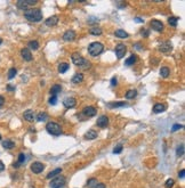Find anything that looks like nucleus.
<instances>
[{
    "mask_svg": "<svg viewBox=\"0 0 185 188\" xmlns=\"http://www.w3.org/2000/svg\"><path fill=\"white\" fill-rule=\"evenodd\" d=\"M71 59H72V62H73L74 65L79 66V67L82 69V70H88V69L92 67L90 62H89L88 59H86L85 57H82L79 53H74V54H72Z\"/></svg>",
    "mask_w": 185,
    "mask_h": 188,
    "instance_id": "nucleus-1",
    "label": "nucleus"
},
{
    "mask_svg": "<svg viewBox=\"0 0 185 188\" xmlns=\"http://www.w3.org/2000/svg\"><path fill=\"white\" fill-rule=\"evenodd\" d=\"M69 67H70V65L68 63H61L58 65V72L60 73H65L69 70Z\"/></svg>",
    "mask_w": 185,
    "mask_h": 188,
    "instance_id": "nucleus-31",
    "label": "nucleus"
},
{
    "mask_svg": "<svg viewBox=\"0 0 185 188\" xmlns=\"http://www.w3.org/2000/svg\"><path fill=\"white\" fill-rule=\"evenodd\" d=\"M121 151H122V146H121V145H118V146L113 149V153H114V154H119V153H121Z\"/></svg>",
    "mask_w": 185,
    "mask_h": 188,
    "instance_id": "nucleus-41",
    "label": "nucleus"
},
{
    "mask_svg": "<svg viewBox=\"0 0 185 188\" xmlns=\"http://www.w3.org/2000/svg\"><path fill=\"white\" fill-rule=\"evenodd\" d=\"M134 21H135L136 23H144V19L141 18V17H136V18H134Z\"/></svg>",
    "mask_w": 185,
    "mask_h": 188,
    "instance_id": "nucleus-48",
    "label": "nucleus"
},
{
    "mask_svg": "<svg viewBox=\"0 0 185 188\" xmlns=\"http://www.w3.org/2000/svg\"><path fill=\"white\" fill-rule=\"evenodd\" d=\"M3 170H5V164L2 161H0V172H2Z\"/></svg>",
    "mask_w": 185,
    "mask_h": 188,
    "instance_id": "nucleus-50",
    "label": "nucleus"
},
{
    "mask_svg": "<svg viewBox=\"0 0 185 188\" xmlns=\"http://www.w3.org/2000/svg\"><path fill=\"white\" fill-rule=\"evenodd\" d=\"M21 55H22V58L24 61H26V62L32 61V53H31V50L29 48H23L21 50Z\"/></svg>",
    "mask_w": 185,
    "mask_h": 188,
    "instance_id": "nucleus-12",
    "label": "nucleus"
},
{
    "mask_svg": "<svg viewBox=\"0 0 185 188\" xmlns=\"http://www.w3.org/2000/svg\"><path fill=\"white\" fill-rule=\"evenodd\" d=\"M7 90H8V91H14V90H15V87L8 85V86H7Z\"/></svg>",
    "mask_w": 185,
    "mask_h": 188,
    "instance_id": "nucleus-49",
    "label": "nucleus"
},
{
    "mask_svg": "<svg viewBox=\"0 0 185 188\" xmlns=\"http://www.w3.org/2000/svg\"><path fill=\"white\" fill-rule=\"evenodd\" d=\"M65 181H66V179H65L64 176H57V177H55L54 179H52V181H50V187L52 188L64 187Z\"/></svg>",
    "mask_w": 185,
    "mask_h": 188,
    "instance_id": "nucleus-5",
    "label": "nucleus"
},
{
    "mask_svg": "<svg viewBox=\"0 0 185 188\" xmlns=\"http://www.w3.org/2000/svg\"><path fill=\"white\" fill-rule=\"evenodd\" d=\"M36 119H37L38 122H45V121H47V119H48V114H47L46 112H40V113L37 114Z\"/></svg>",
    "mask_w": 185,
    "mask_h": 188,
    "instance_id": "nucleus-19",
    "label": "nucleus"
},
{
    "mask_svg": "<svg viewBox=\"0 0 185 188\" xmlns=\"http://www.w3.org/2000/svg\"><path fill=\"white\" fill-rule=\"evenodd\" d=\"M184 173H185L184 169H183V170H181V171L178 172V178H181V179H184V176H185Z\"/></svg>",
    "mask_w": 185,
    "mask_h": 188,
    "instance_id": "nucleus-44",
    "label": "nucleus"
},
{
    "mask_svg": "<svg viewBox=\"0 0 185 188\" xmlns=\"http://www.w3.org/2000/svg\"><path fill=\"white\" fill-rule=\"evenodd\" d=\"M94 188H105V185L102 184V183H97V184L94 186Z\"/></svg>",
    "mask_w": 185,
    "mask_h": 188,
    "instance_id": "nucleus-45",
    "label": "nucleus"
},
{
    "mask_svg": "<svg viewBox=\"0 0 185 188\" xmlns=\"http://www.w3.org/2000/svg\"><path fill=\"white\" fill-rule=\"evenodd\" d=\"M23 117L25 121L27 122H33V120L36 119V115H34V112L32 109H26L24 113H23Z\"/></svg>",
    "mask_w": 185,
    "mask_h": 188,
    "instance_id": "nucleus-13",
    "label": "nucleus"
},
{
    "mask_svg": "<svg viewBox=\"0 0 185 188\" xmlns=\"http://www.w3.org/2000/svg\"><path fill=\"white\" fill-rule=\"evenodd\" d=\"M24 17L33 23H38L42 19V11L39 8H32L24 11Z\"/></svg>",
    "mask_w": 185,
    "mask_h": 188,
    "instance_id": "nucleus-2",
    "label": "nucleus"
},
{
    "mask_svg": "<svg viewBox=\"0 0 185 188\" xmlns=\"http://www.w3.org/2000/svg\"><path fill=\"white\" fill-rule=\"evenodd\" d=\"M1 43H2V39H0V45H1Z\"/></svg>",
    "mask_w": 185,
    "mask_h": 188,
    "instance_id": "nucleus-53",
    "label": "nucleus"
},
{
    "mask_svg": "<svg viewBox=\"0 0 185 188\" xmlns=\"http://www.w3.org/2000/svg\"><path fill=\"white\" fill-rule=\"evenodd\" d=\"M46 130H47L48 133H50V135H53V136H60V135L62 133V128H61V125H60L58 123H56V122H53V121H50V122L47 123Z\"/></svg>",
    "mask_w": 185,
    "mask_h": 188,
    "instance_id": "nucleus-4",
    "label": "nucleus"
},
{
    "mask_svg": "<svg viewBox=\"0 0 185 188\" xmlns=\"http://www.w3.org/2000/svg\"><path fill=\"white\" fill-rule=\"evenodd\" d=\"M136 61H137V57H136L135 55H131L130 57H128V58L126 59L125 64H126V66H131L133 64H135V63H136Z\"/></svg>",
    "mask_w": 185,
    "mask_h": 188,
    "instance_id": "nucleus-27",
    "label": "nucleus"
},
{
    "mask_svg": "<svg viewBox=\"0 0 185 188\" xmlns=\"http://www.w3.org/2000/svg\"><path fill=\"white\" fill-rule=\"evenodd\" d=\"M27 6H33V5H37L38 3V0H25Z\"/></svg>",
    "mask_w": 185,
    "mask_h": 188,
    "instance_id": "nucleus-42",
    "label": "nucleus"
},
{
    "mask_svg": "<svg viewBox=\"0 0 185 188\" xmlns=\"http://www.w3.org/2000/svg\"><path fill=\"white\" fill-rule=\"evenodd\" d=\"M165 111H166V105H165V104L159 103V104H156V105L153 106V112H154L156 114L162 113V112H165Z\"/></svg>",
    "mask_w": 185,
    "mask_h": 188,
    "instance_id": "nucleus-17",
    "label": "nucleus"
},
{
    "mask_svg": "<svg viewBox=\"0 0 185 188\" xmlns=\"http://www.w3.org/2000/svg\"><path fill=\"white\" fill-rule=\"evenodd\" d=\"M27 46H29V49L31 50H37V49H39V42L37 41V40H32V41H30L29 43H27Z\"/></svg>",
    "mask_w": 185,
    "mask_h": 188,
    "instance_id": "nucleus-30",
    "label": "nucleus"
},
{
    "mask_svg": "<svg viewBox=\"0 0 185 188\" xmlns=\"http://www.w3.org/2000/svg\"><path fill=\"white\" fill-rule=\"evenodd\" d=\"M150 26L152 27V30L157 31V32H162L164 29H165V25L161 21H158V19H152L150 22Z\"/></svg>",
    "mask_w": 185,
    "mask_h": 188,
    "instance_id": "nucleus-6",
    "label": "nucleus"
},
{
    "mask_svg": "<svg viewBox=\"0 0 185 188\" xmlns=\"http://www.w3.org/2000/svg\"><path fill=\"white\" fill-rule=\"evenodd\" d=\"M61 172H62V169H61V168H57V169H55V170L50 171V172L47 175V179H52V178H55V177H57V176H58Z\"/></svg>",
    "mask_w": 185,
    "mask_h": 188,
    "instance_id": "nucleus-25",
    "label": "nucleus"
},
{
    "mask_svg": "<svg viewBox=\"0 0 185 188\" xmlns=\"http://www.w3.org/2000/svg\"><path fill=\"white\" fill-rule=\"evenodd\" d=\"M56 103H57V96H52L49 98V104L50 105H56Z\"/></svg>",
    "mask_w": 185,
    "mask_h": 188,
    "instance_id": "nucleus-40",
    "label": "nucleus"
},
{
    "mask_svg": "<svg viewBox=\"0 0 185 188\" xmlns=\"http://www.w3.org/2000/svg\"><path fill=\"white\" fill-rule=\"evenodd\" d=\"M117 85H118V79H117L115 77H113V78L111 79V86L114 87V86H117Z\"/></svg>",
    "mask_w": 185,
    "mask_h": 188,
    "instance_id": "nucleus-43",
    "label": "nucleus"
},
{
    "mask_svg": "<svg viewBox=\"0 0 185 188\" xmlns=\"http://www.w3.org/2000/svg\"><path fill=\"white\" fill-rule=\"evenodd\" d=\"M82 113H84L87 117H92V116H95V115H96L97 111H96V108H95V107H92V106H87V107H85V108H84Z\"/></svg>",
    "mask_w": 185,
    "mask_h": 188,
    "instance_id": "nucleus-14",
    "label": "nucleus"
},
{
    "mask_svg": "<svg viewBox=\"0 0 185 188\" xmlns=\"http://www.w3.org/2000/svg\"><path fill=\"white\" fill-rule=\"evenodd\" d=\"M97 184V180L95 179V178H92V179H90L89 181H88V184H87V186H88V188H92L95 185Z\"/></svg>",
    "mask_w": 185,
    "mask_h": 188,
    "instance_id": "nucleus-37",
    "label": "nucleus"
},
{
    "mask_svg": "<svg viewBox=\"0 0 185 188\" xmlns=\"http://www.w3.org/2000/svg\"><path fill=\"white\" fill-rule=\"evenodd\" d=\"M177 22H178V17H176V16H172V17L168 18V23L173 27H176L177 26Z\"/></svg>",
    "mask_w": 185,
    "mask_h": 188,
    "instance_id": "nucleus-32",
    "label": "nucleus"
},
{
    "mask_svg": "<svg viewBox=\"0 0 185 188\" xmlns=\"http://www.w3.org/2000/svg\"><path fill=\"white\" fill-rule=\"evenodd\" d=\"M126 51H127V47H126V45H123V43H119V45L115 47V55H117V58H118V59H121V58L125 56Z\"/></svg>",
    "mask_w": 185,
    "mask_h": 188,
    "instance_id": "nucleus-8",
    "label": "nucleus"
},
{
    "mask_svg": "<svg viewBox=\"0 0 185 188\" xmlns=\"http://www.w3.org/2000/svg\"><path fill=\"white\" fill-rule=\"evenodd\" d=\"M114 34H115L117 38H120V39H127V38L129 37V34H128L125 30H121V29L117 30V31L114 32Z\"/></svg>",
    "mask_w": 185,
    "mask_h": 188,
    "instance_id": "nucleus-18",
    "label": "nucleus"
},
{
    "mask_svg": "<svg viewBox=\"0 0 185 188\" xmlns=\"http://www.w3.org/2000/svg\"><path fill=\"white\" fill-rule=\"evenodd\" d=\"M62 91V87L60 86V85H54L52 88H50V90H49V93L52 96H56L57 94H60Z\"/></svg>",
    "mask_w": 185,
    "mask_h": 188,
    "instance_id": "nucleus-21",
    "label": "nucleus"
},
{
    "mask_svg": "<svg viewBox=\"0 0 185 188\" xmlns=\"http://www.w3.org/2000/svg\"><path fill=\"white\" fill-rule=\"evenodd\" d=\"M96 124H97V127H99V128H106L107 124H109V117H107L106 115H101V116L97 119Z\"/></svg>",
    "mask_w": 185,
    "mask_h": 188,
    "instance_id": "nucleus-11",
    "label": "nucleus"
},
{
    "mask_svg": "<svg viewBox=\"0 0 185 188\" xmlns=\"http://www.w3.org/2000/svg\"><path fill=\"white\" fill-rule=\"evenodd\" d=\"M136 96H137V90H135V89L128 90V91L126 93V95H125V97H126L127 99H134Z\"/></svg>",
    "mask_w": 185,
    "mask_h": 188,
    "instance_id": "nucleus-28",
    "label": "nucleus"
},
{
    "mask_svg": "<svg viewBox=\"0 0 185 188\" xmlns=\"http://www.w3.org/2000/svg\"><path fill=\"white\" fill-rule=\"evenodd\" d=\"M3 103H5V98H3L2 96H0V106H2Z\"/></svg>",
    "mask_w": 185,
    "mask_h": 188,
    "instance_id": "nucleus-51",
    "label": "nucleus"
},
{
    "mask_svg": "<svg viewBox=\"0 0 185 188\" xmlns=\"http://www.w3.org/2000/svg\"><path fill=\"white\" fill-rule=\"evenodd\" d=\"M19 165H21V164H19L18 162H15V163L13 164V167H14V168H19Z\"/></svg>",
    "mask_w": 185,
    "mask_h": 188,
    "instance_id": "nucleus-52",
    "label": "nucleus"
},
{
    "mask_svg": "<svg viewBox=\"0 0 185 188\" xmlns=\"http://www.w3.org/2000/svg\"><path fill=\"white\" fill-rule=\"evenodd\" d=\"M24 161H25V154L24 153H21V154H18V163L19 164H22V163H24Z\"/></svg>",
    "mask_w": 185,
    "mask_h": 188,
    "instance_id": "nucleus-36",
    "label": "nucleus"
},
{
    "mask_svg": "<svg viewBox=\"0 0 185 188\" xmlns=\"http://www.w3.org/2000/svg\"><path fill=\"white\" fill-rule=\"evenodd\" d=\"M84 81V74L82 73H77L73 78H72V82L74 83V85H78V83H80V82H82Z\"/></svg>",
    "mask_w": 185,
    "mask_h": 188,
    "instance_id": "nucleus-24",
    "label": "nucleus"
},
{
    "mask_svg": "<svg viewBox=\"0 0 185 188\" xmlns=\"http://www.w3.org/2000/svg\"><path fill=\"white\" fill-rule=\"evenodd\" d=\"M169 74H170V70H169L167 66H164V67L160 69V75H161L162 78H168Z\"/></svg>",
    "mask_w": 185,
    "mask_h": 188,
    "instance_id": "nucleus-29",
    "label": "nucleus"
},
{
    "mask_svg": "<svg viewBox=\"0 0 185 188\" xmlns=\"http://www.w3.org/2000/svg\"><path fill=\"white\" fill-rule=\"evenodd\" d=\"M97 136H98V135H97V132H96L95 130H89V131H87V132L85 133V138H86V139H88V140H92V139H95Z\"/></svg>",
    "mask_w": 185,
    "mask_h": 188,
    "instance_id": "nucleus-26",
    "label": "nucleus"
},
{
    "mask_svg": "<svg viewBox=\"0 0 185 188\" xmlns=\"http://www.w3.org/2000/svg\"><path fill=\"white\" fill-rule=\"evenodd\" d=\"M89 33H90L92 35L97 37V35H101V34L103 33V31H102V29L98 27V26H92V27H90V30H89Z\"/></svg>",
    "mask_w": 185,
    "mask_h": 188,
    "instance_id": "nucleus-23",
    "label": "nucleus"
},
{
    "mask_svg": "<svg viewBox=\"0 0 185 188\" xmlns=\"http://www.w3.org/2000/svg\"><path fill=\"white\" fill-rule=\"evenodd\" d=\"M92 19H88V23H98V18H95V17H90Z\"/></svg>",
    "mask_w": 185,
    "mask_h": 188,
    "instance_id": "nucleus-47",
    "label": "nucleus"
},
{
    "mask_svg": "<svg viewBox=\"0 0 185 188\" xmlns=\"http://www.w3.org/2000/svg\"><path fill=\"white\" fill-rule=\"evenodd\" d=\"M104 50V46L102 42H92L89 46H88V54L92 56V57H96L98 55H101Z\"/></svg>",
    "mask_w": 185,
    "mask_h": 188,
    "instance_id": "nucleus-3",
    "label": "nucleus"
},
{
    "mask_svg": "<svg viewBox=\"0 0 185 188\" xmlns=\"http://www.w3.org/2000/svg\"><path fill=\"white\" fill-rule=\"evenodd\" d=\"M63 105L66 107V108H72L77 105V100L73 98V97H70V98H65L63 100Z\"/></svg>",
    "mask_w": 185,
    "mask_h": 188,
    "instance_id": "nucleus-15",
    "label": "nucleus"
},
{
    "mask_svg": "<svg viewBox=\"0 0 185 188\" xmlns=\"http://www.w3.org/2000/svg\"><path fill=\"white\" fill-rule=\"evenodd\" d=\"M176 155H177L178 157H181V156L184 155V145H181L180 147H177V149H176Z\"/></svg>",
    "mask_w": 185,
    "mask_h": 188,
    "instance_id": "nucleus-35",
    "label": "nucleus"
},
{
    "mask_svg": "<svg viewBox=\"0 0 185 188\" xmlns=\"http://www.w3.org/2000/svg\"><path fill=\"white\" fill-rule=\"evenodd\" d=\"M141 33H142V35H143V37H145V38H146V37H149V31H147V30H142V31H141Z\"/></svg>",
    "mask_w": 185,
    "mask_h": 188,
    "instance_id": "nucleus-46",
    "label": "nucleus"
},
{
    "mask_svg": "<svg viewBox=\"0 0 185 188\" xmlns=\"http://www.w3.org/2000/svg\"><path fill=\"white\" fill-rule=\"evenodd\" d=\"M76 37H77V34H76V32L73 30H68L63 34V40L66 41V42H72L76 39Z\"/></svg>",
    "mask_w": 185,
    "mask_h": 188,
    "instance_id": "nucleus-9",
    "label": "nucleus"
},
{
    "mask_svg": "<svg viewBox=\"0 0 185 188\" xmlns=\"http://www.w3.org/2000/svg\"><path fill=\"white\" fill-rule=\"evenodd\" d=\"M16 74H17V70H16L15 67H11V69L8 71V79H9V80L14 79V78L16 77Z\"/></svg>",
    "mask_w": 185,
    "mask_h": 188,
    "instance_id": "nucleus-33",
    "label": "nucleus"
},
{
    "mask_svg": "<svg viewBox=\"0 0 185 188\" xmlns=\"http://www.w3.org/2000/svg\"><path fill=\"white\" fill-rule=\"evenodd\" d=\"M183 128V124H174L173 128H172V132H175L177 130H181Z\"/></svg>",
    "mask_w": 185,
    "mask_h": 188,
    "instance_id": "nucleus-38",
    "label": "nucleus"
},
{
    "mask_svg": "<svg viewBox=\"0 0 185 188\" xmlns=\"http://www.w3.org/2000/svg\"><path fill=\"white\" fill-rule=\"evenodd\" d=\"M57 23H58V16H56V15L50 16V17L47 18L46 22H45V24H46L47 26H55Z\"/></svg>",
    "mask_w": 185,
    "mask_h": 188,
    "instance_id": "nucleus-16",
    "label": "nucleus"
},
{
    "mask_svg": "<svg viewBox=\"0 0 185 188\" xmlns=\"http://www.w3.org/2000/svg\"><path fill=\"white\" fill-rule=\"evenodd\" d=\"M16 6H17L18 9H22V10H24V11L29 9V6H27V3H26L25 0H18V1L16 2Z\"/></svg>",
    "mask_w": 185,
    "mask_h": 188,
    "instance_id": "nucleus-22",
    "label": "nucleus"
},
{
    "mask_svg": "<svg viewBox=\"0 0 185 188\" xmlns=\"http://www.w3.org/2000/svg\"><path fill=\"white\" fill-rule=\"evenodd\" d=\"M174 184H175V181L173 180V179H168L167 181H166V184H165V186H166V188H170L174 186Z\"/></svg>",
    "mask_w": 185,
    "mask_h": 188,
    "instance_id": "nucleus-39",
    "label": "nucleus"
},
{
    "mask_svg": "<svg viewBox=\"0 0 185 188\" xmlns=\"http://www.w3.org/2000/svg\"><path fill=\"white\" fill-rule=\"evenodd\" d=\"M0 140H1V133H0Z\"/></svg>",
    "mask_w": 185,
    "mask_h": 188,
    "instance_id": "nucleus-54",
    "label": "nucleus"
},
{
    "mask_svg": "<svg viewBox=\"0 0 185 188\" xmlns=\"http://www.w3.org/2000/svg\"><path fill=\"white\" fill-rule=\"evenodd\" d=\"M109 106L112 107V108H117V107H123V106H127V104H126L125 101H121V103H110Z\"/></svg>",
    "mask_w": 185,
    "mask_h": 188,
    "instance_id": "nucleus-34",
    "label": "nucleus"
},
{
    "mask_svg": "<svg viewBox=\"0 0 185 188\" xmlns=\"http://www.w3.org/2000/svg\"><path fill=\"white\" fill-rule=\"evenodd\" d=\"M2 147L6 148V149H11L15 147V143L13 140H9V139H6L2 141Z\"/></svg>",
    "mask_w": 185,
    "mask_h": 188,
    "instance_id": "nucleus-20",
    "label": "nucleus"
},
{
    "mask_svg": "<svg viewBox=\"0 0 185 188\" xmlns=\"http://www.w3.org/2000/svg\"><path fill=\"white\" fill-rule=\"evenodd\" d=\"M158 49H159V51H161V53H169V51H172L173 46H172V43H170L169 41H165V42H161V43L159 45Z\"/></svg>",
    "mask_w": 185,
    "mask_h": 188,
    "instance_id": "nucleus-10",
    "label": "nucleus"
},
{
    "mask_svg": "<svg viewBox=\"0 0 185 188\" xmlns=\"http://www.w3.org/2000/svg\"><path fill=\"white\" fill-rule=\"evenodd\" d=\"M44 170H45V164L41 163V162H33V163L31 164V171H32L34 175H39V173H41Z\"/></svg>",
    "mask_w": 185,
    "mask_h": 188,
    "instance_id": "nucleus-7",
    "label": "nucleus"
}]
</instances>
